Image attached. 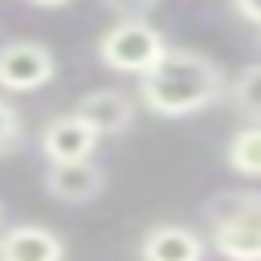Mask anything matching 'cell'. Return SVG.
I'll return each instance as SVG.
<instances>
[{
    "mask_svg": "<svg viewBox=\"0 0 261 261\" xmlns=\"http://www.w3.org/2000/svg\"><path fill=\"white\" fill-rule=\"evenodd\" d=\"M224 69L208 53L184 45H167V53L147 73H139V102L159 118H192L224 102Z\"/></svg>",
    "mask_w": 261,
    "mask_h": 261,
    "instance_id": "obj_1",
    "label": "cell"
},
{
    "mask_svg": "<svg viewBox=\"0 0 261 261\" xmlns=\"http://www.w3.org/2000/svg\"><path fill=\"white\" fill-rule=\"evenodd\" d=\"M204 220L212 228V249L224 261H261V192H216L204 204Z\"/></svg>",
    "mask_w": 261,
    "mask_h": 261,
    "instance_id": "obj_2",
    "label": "cell"
},
{
    "mask_svg": "<svg viewBox=\"0 0 261 261\" xmlns=\"http://www.w3.org/2000/svg\"><path fill=\"white\" fill-rule=\"evenodd\" d=\"M167 53V37L147 20V16H135V20H118L110 24L102 37H98V61L110 69V73H147L159 57Z\"/></svg>",
    "mask_w": 261,
    "mask_h": 261,
    "instance_id": "obj_3",
    "label": "cell"
},
{
    "mask_svg": "<svg viewBox=\"0 0 261 261\" xmlns=\"http://www.w3.org/2000/svg\"><path fill=\"white\" fill-rule=\"evenodd\" d=\"M57 77V57L49 45L16 37L0 45V90L4 94H37Z\"/></svg>",
    "mask_w": 261,
    "mask_h": 261,
    "instance_id": "obj_4",
    "label": "cell"
},
{
    "mask_svg": "<svg viewBox=\"0 0 261 261\" xmlns=\"http://www.w3.org/2000/svg\"><path fill=\"white\" fill-rule=\"evenodd\" d=\"M41 184L57 204H90V200H98L106 192V167L94 155L73 159V163H49Z\"/></svg>",
    "mask_w": 261,
    "mask_h": 261,
    "instance_id": "obj_5",
    "label": "cell"
},
{
    "mask_svg": "<svg viewBox=\"0 0 261 261\" xmlns=\"http://www.w3.org/2000/svg\"><path fill=\"white\" fill-rule=\"evenodd\" d=\"M73 114H82V118L98 130V139H106V135H126V130L135 126V118H139V102H135L126 90L98 86V90H90V94L77 98Z\"/></svg>",
    "mask_w": 261,
    "mask_h": 261,
    "instance_id": "obj_6",
    "label": "cell"
},
{
    "mask_svg": "<svg viewBox=\"0 0 261 261\" xmlns=\"http://www.w3.org/2000/svg\"><path fill=\"white\" fill-rule=\"evenodd\" d=\"M41 151L49 163H73V159H90L98 151V130L82 118V114H57L45 122L41 130Z\"/></svg>",
    "mask_w": 261,
    "mask_h": 261,
    "instance_id": "obj_7",
    "label": "cell"
},
{
    "mask_svg": "<svg viewBox=\"0 0 261 261\" xmlns=\"http://www.w3.org/2000/svg\"><path fill=\"white\" fill-rule=\"evenodd\" d=\"M139 257L143 261H204L208 237L188 224H151L139 241Z\"/></svg>",
    "mask_w": 261,
    "mask_h": 261,
    "instance_id": "obj_8",
    "label": "cell"
},
{
    "mask_svg": "<svg viewBox=\"0 0 261 261\" xmlns=\"http://www.w3.org/2000/svg\"><path fill=\"white\" fill-rule=\"evenodd\" d=\"M0 261H65V241L45 224H12L0 232Z\"/></svg>",
    "mask_w": 261,
    "mask_h": 261,
    "instance_id": "obj_9",
    "label": "cell"
},
{
    "mask_svg": "<svg viewBox=\"0 0 261 261\" xmlns=\"http://www.w3.org/2000/svg\"><path fill=\"white\" fill-rule=\"evenodd\" d=\"M224 163H228L232 175H241V179H261V122H245V126L228 139Z\"/></svg>",
    "mask_w": 261,
    "mask_h": 261,
    "instance_id": "obj_10",
    "label": "cell"
},
{
    "mask_svg": "<svg viewBox=\"0 0 261 261\" xmlns=\"http://www.w3.org/2000/svg\"><path fill=\"white\" fill-rule=\"evenodd\" d=\"M224 98H228V106H232L245 122H261V61H257V65H245V69L228 82Z\"/></svg>",
    "mask_w": 261,
    "mask_h": 261,
    "instance_id": "obj_11",
    "label": "cell"
},
{
    "mask_svg": "<svg viewBox=\"0 0 261 261\" xmlns=\"http://www.w3.org/2000/svg\"><path fill=\"white\" fill-rule=\"evenodd\" d=\"M20 147H24V118L8 98H0V159Z\"/></svg>",
    "mask_w": 261,
    "mask_h": 261,
    "instance_id": "obj_12",
    "label": "cell"
},
{
    "mask_svg": "<svg viewBox=\"0 0 261 261\" xmlns=\"http://www.w3.org/2000/svg\"><path fill=\"white\" fill-rule=\"evenodd\" d=\"M106 12H114L118 20H135V16H151L163 0H102Z\"/></svg>",
    "mask_w": 261,
    "mask_h": 261,
    "instance_id": "obj_13",
    "label": "cell"
},
{
    "mask_svg": "<svg viewBox=\"0 0 261 261\" xmlns=\"http://www.w3.org/2000/svg\"><path fill=\"white\" fill-rule=\"evenodd\" d=\"M232 12H237L241 20H249V24L261 29V0H232Z\"/></svg>",
    "mask_w": 261,
    "mask_h": 261,
    "instance_id": "obj_14",
    "label": "cell"
},
{
    "mask_svg": "<svg viewBox=\"0 0 261 261\" xmlns=\"http://www.w3.org/2000/svg\"><path fill=\"white\" fill-rule=\"evenodd\" d=\"M33 8H65V4H73V0H29Z\"/></svg>",
    "mask_w": 261,
    "mask_h": 261,
    "instance_id": "obj_15",
    "label": "cell"
},
{
    "mask_svg": "<svg viewBox=\"0 0 261 261\" xmlns=\"http://www.w3.org/2000/svg\"><path fill=\"white\" fill-rule=\"evenodd\" d=\"M257 49H261V33H257Z\"/></svg>",
    "mask_w": 261,
    "mask_h": 261,
    "instance_id": "obj_16",
    "label": "cell"
},
{
    "mask_svg": "<svg viewBox=\"0 0 261 261\" xmlns=\"http://www.w3.org/2000/svg\"><path fill=\"white\" fill-rule=\"evenodd\" d=\"M0 220H4V204H0Z\"/></svg>",
    "mask_w": 261,
    "mask_h": 261,
    "instance_id": "obj_17",
    "label": "cell"
}]
</instances>
